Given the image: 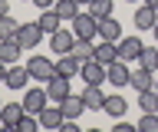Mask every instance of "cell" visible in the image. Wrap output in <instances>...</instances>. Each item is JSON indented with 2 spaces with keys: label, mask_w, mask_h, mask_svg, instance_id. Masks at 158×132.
Instances as JSON below:
<instances>
[{
  "label": "cell",
  "mask_w": 158,
  "mask_h": 132,
  "mask_svg": "<svg viewBox=\"0 0 158 132\" xmlns=\"http://www.w3.org/2000/svg\"><path fill=\"white\" fill-rule=\"evenodd\" d=\"M27 70L33 79H43L46 83L53 73H56V63L49 60V56H43V53H33V56H27Z\"/></svg>",
  "instance_id": "6da1fadb"
},
{
  "label": "cell",
  "mask_w": 158,
  "mask_h": 132,
  "mask_svg": "<svg viewBox=\"0 0 158 132\" xmlns=\"http://www.w3.org/2000/svg\"><path fill=\"white\" fill-rule=\"evenodd\" d=\"M73 33H76V40H96V36H99V20L89 10L86 13L79 10V17L73 20Z\"/></svg>",
  "instance_id": "7a4b0ae2"
},
{
  "label": "cell",
  "mask_w": 158,
  "mask_h": 132,
  "mask_svg": "<svg viewBox=\"0 0 158 132\" xmlns=\"http://www.w3.org/2000/svg\"><path fill=\"white\" fill-rule=\"evenodd\" d=\"M49 106V96H46V86L40 89V86H27V96H23V109L40 116V112Z\"/></svg>",
  "instance_id": "3957f363"
},
{
  "label": "cell",
  "mask_w": 158,
  "mask_h": 132,
  "mask_svg": "<svg viewBox=\"0 0 158 132\" xmlns=\"http://www.w3.org/2000/svg\"><path fill=\"white\" fill-rule=\"evenodd\" d=\"M106 83H112L115 89L128 86V83H132V70H128V63H125V60L109 63V66H106Z\"/></svg>",
  "instance_id": "277c9868"
},
{
  "label": "cell",
  "mask_w": 158,
  "mask_h": 132,
  "mask_svg": "<svg viewBox=\"0 0 158 132\" xmlns=\"http://www.w3.org/2000/svg\"><path fill=\"white\" fill-rule=\"evenodd\" d=\"M142 50H145V43H142V36H135V33L118 40V60H125V63H138Z\"/></svg>",
  "instance_id": "5b68a950"
},
{
  "label": "cell",
  "mask_w": 158,
  "mask_h": 132,
  "mask_svg": "<svg viewBox=\"0 0 158 132\" xmlns=\"http://www.w3.org/2000/svg\"><path fill=\"white\" fill-rule=\"evenodd\" d=\"M69 92H73V89H69V76L53 73V76L46 79V96H49V102H63Z\"/></svg>",
  "instance_id": "8992f818"
},
{
  "label": "cell",
  "mask_w": 158,
  "mask_h": 132,
  "mask_svg": "<svg viewBox=\"0 0 158 132\" xmlns=\"http://www.w3.org/2000/svg\"><path fill=\"white\" fill-rule=\"evenodd\" d=\"M23 102H3L0 106V122H3V129H10V132H17V122L23 119Z\"/></svg>",
  "instance_id": "52a82bcc"
},
{
  "label": "cell",
  "mask_w": 158,
  "mask_h": 132,
  "mask_svg": "<svg viewBox=\"0 0 158 132\" xmlns=\"http://www.w3.org/2000/svg\"><path fill=\"white\" fill-rule=\"evenodd\" d=\"M43 40V27L40 23H20V33H17V43L23 50H33L36 43Z\"/></svg>",
  "instance_id": "ba28073f"
},
{
  "label": "cell",
  "mask_w": 158,
  "mask_h": 132,
  "mask_svg": "<svg viewBox=\"0 0 158 132\" xmlns=\"http://www.w3.org/2000/svg\"><path fill=\"white\" fill-rule=\"evenodd\" d=\"M73 43H76V33L66 30V27H59L56 33H49V46H53V53H56V56L69 53V50H73Z\"/></svg>",
  "instance_id": "9c48e42d"
},
{
  "label": "cell",
  "mask_w": 158,
  "mask_h": 132,
  "mask_svg": "<svg viewBox=\"0 0 158 132\" xmlns=\"http://www.w3.org/2000/svg\"><path fill=\"white\" fill-rule=\"evenodd\" d=\"M155 23H158V10H152L148 3L135 7V13H132V27H135V30H152Z\"/></svg>",
  "instance_id": "30bf717a"
},
{
  "label": "cell",
  "mask_w": 158,
  "mask_h": 132,
  "mask_svg": "<svg viewBox=\"0 0 158 132\" xmlns=\"http://www.w3.org/2000/svg\"><path fill=\"white\" fill-rule=\"evenodd\" d=\"M30 79H33V76H30L27 66H10V70H7V83H3V86H7V89L23 92V89L30 86Z\"/></svg>",
  "instance_id": "8fae6325"
},
{
  "label": "cell",
  "mask_w": 158,
  "mask_h": 132,
  "mask_svg": "<svg viewBox=\"0 0 158 132\" xmlns=\"http://www.w3.org/2000/svg\"><path fill=\"white\" fill-rule=\"evenodd\" d=\"M79 76H82L89 86H102V83H106V66H102L99 60H89V63H82Z\"/></svg>",
  "instance_id": "7c38bea8"
},
{
  "label": "cell",
  "mask_w": 158,
  "mask_h": 132,
  "mask_svg": "<svg viewBox=\"0 0 158 132\" xmlns=\"http://www.w3.org/2000/svg\"><path fill=\"white\" fill-rule=\"evenodd\" d=\"M99 40L118 43V40H122V23H118L115 17H99Z\"/></svg>",
  "instance_id": "4fadbf2b"
},
{
  "label": "cell",
  "mask_w": 158,
  "mask_h": 132,
  "mask_svg": "<svg viewBox=\"0 0 158 132\" xmlns=\"http://www.w3.org/2000/svg\"><path fill=\"white\" fill-rule=\"evenodd\" d=\"M63 122H66V116L59 109V102H49L46 109L40 112V126H43V129H59Z\"/></svg>",
  "instance_id": "5bb4252c"
},
{
  "label": "cell",
  "mask_w": 158,
  "mask_h": 132,
  "mask_svg": "<svg viewBox=\"0 0 158 132\" xmlns=\"http://www.w3.org/2000/svg\"><path fill=\"white\" fill-rule=\"evenodd\" d=\"M79 96H82V102H86V109H106V92H102V89H99V86H89V83H86V89H82V92H79Z\"/></svg>",
  "instance_id": "9a60e30c"
},
{
  "label": "cell",
  "mask_w": 158,
  "mask_h": 132,
  "mask_svg": "<svg viewBox=\"0 0 158 132\" xmlns=\"http://www.w3.org/2000/svg\"><path fill=\"white\" fill-rule=\"evenodd\" d=\"M59 109H63V116H66V119H79V116L86 112V102H82V96H73V92H69L66 99L59 102Z\"/></svg>",
  "instance_id": "2e32d148"
},
{
  "label": "cell",
  "mask_w": 158,
  "mask_h": 132,
  "mask_svg": "<svg viewBox=\"0 0 158 132\" xmlns=\"http://www.w3.org/2000/svg\"><path fill=\"white\" fill-rule=\"evenodd\" d=\"M135 92H142V89H152L155 86V73L152 70H145V66H138V70H132V83H128Z\"/></svg>",
  "instance_id": "e0dca14e"
},
{
  "label": "cell",
  "mask_w": 158,
  "mask_h": 132,
  "mask_svg": "<svg viewBox=\"0 0 158 132\" xmlns=\"http://www.w3.org/2000/svg\"><path fill=\"white\" fill-rule=\"evenodd\" d=\"M79 70H82V63H79L73 53H63L56 60V73L59 76H69V79H73V76H79Z\"/></svg>",
  "instance_id": "ac0fdd59"
},
{
  "label": "cell",
  "mask_w": 158,
  "mask_h": 132,
  "mask_svg": "<svg viewBox=\"0 0 158 132\" xmlns=\"http://www.w3.org/2000/svg\"><path fill=\"white\" fill-rule=\"evenodd\" d=\"M96 60L102 63V66L115 63V60H118V43H112V40H102V43H96Z\"/></svg>",
  "instance_id": "d6986e66"
},
{
  "label": "cell",
  "mask_w": 158,
  "mask_h": 132,
  "mask_svg": "<svg viewBox=\"0 0 158 132\" xmlns=\"http://www.w3.org/2000/svg\"><path fill=\"white\" fill-rule=\"evenodd\" d=\"M125 109H128L125 96H118V92H112V96H106V109H102V112H109L112 119H122V116H125Z\"/></svg>",
  "instance_id": "ffe728a7"
},
{
  "label": "cell",
  "mask_w": 158,
  "mask_h": 132,
  "mask_svg": "<svg viewBox=\"0 0 158 132\" xmlns=\"http://www.w3.org/2000/svg\"><path fill=\"white\" fill-rule=\"evenodd\" d=\"M69 53H73L79 63H89V60H96V43H92V40H76Z\"/></svg>",
  "instance_id": "44dd1931"
},
{
  "label": "cell",
  "mask_w": 158,
  "mask_h": 132,
  "mask_svg": "<svg viewBox=\"0 0 158 132\" xmlns=\"http://www.w3.org/2000/svg\"><path fill=\"white\" fill-rule=\"evenodd\" d=\"M23 53V46H20L17 40H0V63H17V56Z\"/></svg>",
  "instance_id": "7402d4cb"
},
{
  "label": "cell",
  "mask_w": 158,
  "mask_h": 132,
  "mask_svg": "<svg viewBox=\"0 0 158 132\" xmlns=\"http://www.w3.org/2000/svg\"><path fill=\"white\" fill-rule=\"evenodd\" d=\"M40 27H43V33H56L59 30V23H63V17H59L56 10H53V7H49V10H40Z\"/></svg>",
  "instance_id": "603a6c76"
},
{
  "label": "cell",
  "mask_w": 158,
  "mask_h": 132,
  "mask_svg": "<svg viewBox=\"0 0 158 132\" xmlns=\"http://www.w3.org/2000/svg\"><path fill=\"white\" fill-rule=\"evenodd\" d=\"M138 109L142 112H158V89H142L138 92Z\"/></svg>",
  "instance_id": "cb8c5ba5"
},
{
  "label": "cell",
  "mask_w": 158,
  "mask_h": 132,
  "mask_svg": "<svg viewBox=\"0 0 158 132\" xmlns=\"http://www.w3.org/2000/svg\"><path fill=\"white\" fill-rule=\"evenodd\" d=\"M53 10H56L63 20L73 23V20L79 17V0H56V7H53Z\"/></svg>",
  "instance_id": "d4e9b609"
},
{
  "label": "cell",
  "mask_w": 158,
  "mask_h": 132,
  "mask_svg": "<svg viewBox=\"0 0 158 132\" xmlns=\"http://www.w3.org/2000/svg\"><path fill=\"white\" fill-rule=\"evenodd\" d=\"M17 33H20V23L10 13H3L0 17V40H17Z\"/></svg>",
  "instance_id": "484cf974"
},
{
  "label": "cell",
  "mask_w": 158,
  "mask_h": 132,
  "mask_svg": "<svg viewBox=\"0 0 158 132\" xmlns=\"http://www.w3.org/2000/svg\"><path fill=\"white\" fill-rule=\"evenodd\" d=\"M138 66H145V70L158 73V43H155V46H145V50H142V56H138Z\"/></svg>",
  "instance_id": "4316f807"
},
{
  "label": "cell",
  "mask_w": 158,
  "mask_h": 132,
  "mask_svg": "<svg viewBox=\"0 0 158 132\" xmlns=\"http://www.w3.org/2000/svg\"><path fill=\"white\" fill-rule=\"evenodd\" d=\"M112 10H115V0H92V3H89V13H92V17H112Z\"/></svg>",
  "instance_id": "83f0119b"
},
{
  "label": "cell",
  "mask_w": 158,
  "mask_h": 132,
  "mask_svg": "<svg viewBox=\"0 0 158 132\" xmlns=\"http://www.w3.org/2000/svg\"><path fill=\"white\" fill-rule=\"evenodd\" d=\"M40 129V116H33V112H23V119L17 122V132H36Z\"/></svg>",
  "instance_id": "f1b7e54d"
},
{
  "label": "cell",
  "mask_w": 158,
  "mask_h": 132,
  "mask_svg": "<svg viewBox=\"0 0 158 132\" xmlns=\"http://www.w3.org/2000/svg\"><path fill=\"white\" fill-rule=\"evenodd\" d=\"M138 132H158V112H145L138 119Z\"/></svg>",
  "instance_id": "f546056e"
},
{
  "label": "cell",
  "mask_w": 158,
  "mask_h": 132,
  "mask_svg": "<svg viewBox=\"0 0 158 132\" xmlns=\"http://www.w3.org/2000/svg\"><path fill=\"white\" fill-rule=\"evenodd\" d=\"M33 7H40V10H49V7H56V0H30Z\"/></svg>",
  "instance_id": "4dcf8cb0"
},
{
  "label": "cell",
  "mask_w": 158,
  "mask_h": 132,
  "mask_svg": "<svg viewBox=\"0 0 158 132\" xmlns=\"http://www.w3.org/2000/svg\"><path fill=\"white\" fill-rule=\"evenodd\" d=\"M138 129V126H128V122H118V126H115V132H135Z\"/></svg>",
  "instance_id": "1f68e13d"
},
{
  "label": "cell",
  "mask_w": 158,
  "mask_h": 132,
  "mask_svg": "<svg viewBox=\"0 0 158 132\" xmlns=\"http://www.w3.org/2000/svg\"><path fill=\"white\" fill-rule=\"evenodd\" d=\"M7 70H10L7 63H0V83H7Z\"/></svg>",
  "instance_id": "d6a6232c"
},
{
  "label": "cell",
  "mask_w": 158,
  "mask_h": 132,
  "mask_svg": "<svg viewBox=\"0 0 158 132\" xmlns=\"http://www.w3.org/2000/svg\"><path fill=\"white\" fill-rule=\"evenodd\" d=\"M3 13H10V0H0V17Z\"/></svg>",
  "instance_id": "836d02e7"
},
{
  "label": "cell",
  "mask_w": 158,
  "mask_h": 132,
  "mask_svg": "<svg viewBox=\"0 0 158 132\" xmlns=\"http://www.w3.org/2000/svg\"><path fill=\"white\" fill-rule=\"evenodd\" d=\"M142 3H148V7H152V10H158V0H142Z\"/></svg>",
  "instance_id": "e575fe53"
},
{
  "label": "cell",
  "mask_w": 158,
  "mask_h": 132,
  "mask_svg": "<svg viewBox=\"0 0 158 132\" xmlns=\"http://www.w3.org/2000/svg\"><path fill=\"white\" fill-rule=\"evenodd\" d=\"M152 33H155V40H158V23H155V27H152Z\"/></svg>",
  "instance_id": "d590c367"
},
{
  "label": "cell",
  "mask_w": 158,
  "mask_h": 132,
  "mask_svg": "<svg viewBox=\"0 0 158 132\" xmlns=\"http://www.w3.org/2000/svg\"><path fill=\"white\" fill-rule=\"evenodd\" d=\"M79 3H86V7H89V3H92V0H79Z\"/></svg>",
  "instance_id": "8d00e7d4"
},
{
  "label": "cell",
  "mask_w": 158,
  "mask_h": 132,
  "mask_svg": "<svg viewBox=\"0 0 158 132\" xmlns=\"http://www.w3.org/2000/svg\"><path fill=\"white\" fill-rule=\"evenodd\" d=\"M155 89H158V79H155Z\"/></svg>",
  "instance_id": "74e56055"
},
{
  "label": "cell",
  "mask_w": 158,
  "mask_h": 132,
  "mask_svg": "<svg viewBox=\"0 0 158 132\" xmlns=\"http://www.w3.org/2000/svg\"><path fill=\"white\" fill-rule=\"evenodd\" d=\"M128 3H135V0H128Z\"/></svg>",
  "instance_id": "f35d334b"
},
{
  "label": "cell",
  "mask_w": 158,
  "mask_h": 132,
  "mask_svg": "<svg viewBox=\"0 0 158 132\" xmlns=\"http://www.w3.org/2000/svg\"><path fill=\"white\" fill-rule=\"evenodd\" d=\"M23 3H30V0H23Z\"/></svg>",
  "instance_id": "ab89813d"
},
{
  "label": "cell",
  "mask_w": 158,
  "mask_h": 132,
  "mask_svg": "<svg viewBox=\"0 0 158 132\" xmlns=\"http://www.w3.org/2000/svg\"><path fill=\"white\" fill-rule=\"evenodd\" d=\"M0 106H3V102H0Z\"/></svg>",
  "instance_id": "60d3db41"
}]
</instances>
